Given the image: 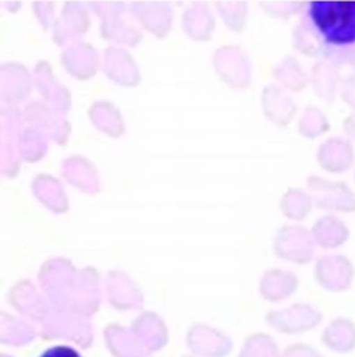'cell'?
I'll return each instance as SVG.
<instances>
[{"instance_id":"1","label":"cell","mask_w":355,"mask_h":357,"mask_svg":"<svg viewBox=\"0 0 355 357\" xmlns=\"http://www.w3.org/2000/svg\"><path fill=\"white\" fill-rule=\"evenodd\" d=\"M310 15L335 60L355 66V1H314Z\"/></svg>"},{"instance_id":"5","label":"cell","mask_w":355,"mask_h":357,"mask_svg":"<svg viewBox=\"0 0 355 357\" xmlns=\"http://www.w3.org/2000/svg\"><path fill=\"white\" fill-rule=\"evenodd\" d=\"M340 93L345 102L355 109V73L345 78V81L342 82Z\"/></svg>"},{"instance_id":"7","label":"cell","mask_w":355,"mask_h":357,"mask_svg":"<svg viewBox=\"0 0 355 357\" xmlns=\"http://www.w3.org/2000/svg\"><path fill=\"white\" fill-rule=\"evenodd\" d=\"M345 132L355 139V113L345 120Z\"/></svg>"},{"instance_id":"4","label":"cell","mask_w":355,"mask_h":357,"mask_svg":"<svg viewBox=\"0 0 355 357\" xmlns=\"http://www.w3.org/2000/svg\"><path fill=\"white\" fill-rule=\"evenodd\" d=\"M320 231H321L322 241L325 242V245H328L331 248L345 243L350 235L349 227L338 217L324 218L320 222Z\"/></svg>"},{"instance_id":"8","label":"cell","mask_w":355,"mask_h":357,"mask_svg":"<svg viewBox=\"0 0 355 357\" xmlns=\"http://www.w3.org/2000/svg\"><path fill=\"white\" fill-rule=\"evenodd\" d=\"M354 178H355V174H354Z\"/></svg>"},{"instance_id":"6","label":"cell","mask_w":355,"mask_h":357,"mask_svg":"<svg viewBox=\"0 0 355 357\" xmlns=\"http://www.w3.org/2000/svg\"><path fill=\"white\" fill-rule=\"evenodd\" d=\"M40 357H82L78 351H75L74 348L65 347V345H57L53 347L50 349H47L46 352L42 354Z\"/></svg>"},{"instance_id":"3","label":"cell","mask_w":355,"mask_h":357,"mask_svg":"<svg viewBox=\"0 0 355 357\" xmlns=\"http://www.w3.org/2000/svg\"><path fill=\"white\" fill-rule=\"evenodd\" d=\"M322 199L321 203L325 207L342 210V211H355L354 190L343 182H322L321 183Z\"/></svg>"},{"instance_id":"2","label":"cell","mask_w":355,"mask_h":357,"mask_svg":"<svg viewBox=\"0 0 355 357\" xmlns=\"http://www.w3.org/2000/svg\"><path fill=\"white\" fill-rule=\"evenodd\" d=\"M354 159V146L346 138H332L321 151L324 166L333 173L347 172L353 166Z\"/></svg>"}]
</instances>
